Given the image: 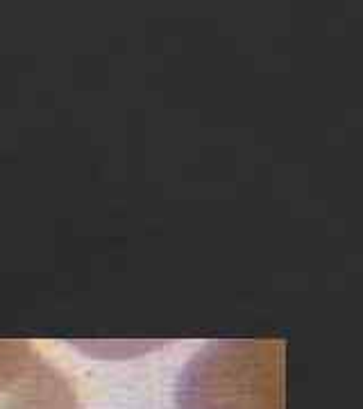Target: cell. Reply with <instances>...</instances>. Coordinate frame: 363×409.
I'll return each instance as SVG.
<instances>
[{
	"label": "cell",
	"mask_w": 363,
	"mask_h": 409,
	"mask_svg": "<svg viewBox=\"0 0 363 409\" xmlns=\"http://www.w3.org/2000/svg\"><path fill=\"white\" fill-rule=\"evenodd\" d=\"M179 409H284V343H213L177 382Z\"/></svg>",
	"instance_id": "cell-1"
},
{
	"label": "cell",
	"mask_w": 363,
	"mask_h": 409,
	"mask_svg": "<svg viewBox=\"0 0 363 409\" xmlns=\"http://www.w3.org/2000/svg\"><path fill=\"white\" fill-rule=\"evenodd\" d=\"M0 409H80L62 368L28 341H0Z\"/></svg>",
	"instance_id": "cell-2"
}]
</instances>
